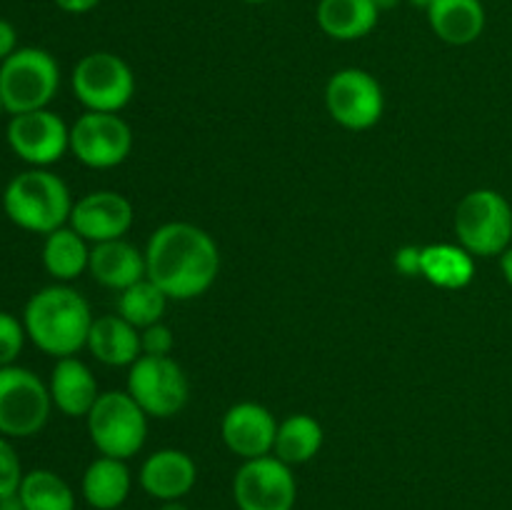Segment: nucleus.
Here are the masks:
<instances>
[{
    "mask_svg": "<svg viewBox=\"0 0 512 510\" xmlns=\"http://www.w3.org/2000/svg\"><path fill=\"white\" fill-rule=\"evenodd\" d=\"M220 273L215 240L193 223H165L145 248V275L170 300H193L208 293Z\"/></svg>",
    "mask_w": 512,
    "mask_h": 510,
    "instance_id": "nucleus-1",
    "label": "nucleus"
},
{
    "mask_svg": "<svg viewBox=\"0 0 512 510\" xmlns=\"http://www.w3.org/2000/svg\"><path fill=\"white\" fill-rule=\"evenodd\" d=\"M90 305L70 285H48L30 295L23 310V325L30 343L45 355L70 358L88 345L93 328Z\"/></svg>",
    "mask_w": 512,
    "mask_h": 510,
    "instance_id": "nucleus-2",
    "label": "nucleus"
},
{
    "mask_svg": "<svg viewBox=\"0 0 512 510\" xmlns=\"http://www.w3.org/2000/svg\"><path fill=\"white\" fill-rule=\"evenodd\" d=\"M3 210L18 228L48 235L68 225L73 198L60 175L50 173L48 168H30L5 185Z\"/></svg>",
    "mask_w": 512,
    "mask_h": 510,
    "instance_id": "nucleus-3",
    "label": "nucleus"
},
{
    "mask_svg": "<svg viewBox=\"0 0 512 510\" xmlns=\"http://www.w3.org/2000/svg\"><path fill=\"white\" fill-rule=\"evenodd\" d=\"M58 85V60L43 48H18L0 63V98L10 115L48 108Z\"/></svg>",
    "mask_w": 512,
    "mask_h": 510,
    "instance_id": "nucleus-4",
    "label": "nucleus"
},
{
    "mask_svg": "<svg viewBox=\"0 0 512 510\" xmlns=\"http://www.w3.org/2000/svg\"><path fill=\"white\" fill-rule=\"evenodd\" d=\"M85 420L93 445L108 458L130 460L143 450L148 438V415L128 390L100 393Z\"/></svg>",
    "mask_w": 512,
    "mask_h": 510,
    "instance_id": "nucleus-5",
    "label": "nucleus"
},
{
    "mask_svg": "<svg viewBox=\"0 0 512 510\" xmlns=\"http://www.w3.org/2000/svg\"><path fill=\"white\" fill-rule=\"evenodd\" d=\"M455 233L470 255H503L512 240V208L493 188L470 190L455 210Z\"/></svg>",
    "mask_w": 512,
    "mask_h": 510,
    "instance_id": "nucleus-6",
    "label": "nucleus"
},
{
    "mask_svg": "<svg viewBox=\"0 0 512 510\" xmlns=\"http://www.w3.org/2000/svg\"><path fill=\"white\" fill-rule=\"evenodd\" d=\"M53 410L50 388L28 368H0V435L30 438L45 428Z\"/></svg>",
    "mask_w": 512,
    "mask_h": 510,
    "instance_id": "nucleus-7",
    "label": "nucleus"
},
{
    "mask_svg": "<svg viewBox=\"0 0 512 510\" xmlns=\"http://www.w3.org/2000/svg\"><path fill=\"white\" fill-rule=\"evenodd\" d=\"M73 93L85 110L120 113L135 95V75L120 55L98 50L78 60L70 75Z\"/></svg>",
    "mask_w": 512,
    "mask_h": 510,
    "instance_id": "nucleus-8",
    "label": "nucleus"
},
{
    "mask_svg": "<svg viewBox=\"0 0 512 510\" xmlns=\"http://www.w3.org/2000/svg\"><path fill=\"white\" fill-rule=\"evenodd\" d=\"M128 393L148 418H173L188 405L190 383L173 358L140 355L128 370Z\"/></svg>",
    "mask_w": 512,
    "mask_h": 510,
    "instance_id": "nucleus-9",
    "label": "nucleus"
},
{
    "mask_svg": "<svg viewBox=\"0 0 512 510\" xmlns=\"http://www.w3.org/2000/svg\"><path fill=\"white\" fill-rule=\"evenodd\" d=\"M238 510H293L298 503V480L293 468L275 455L243 460L233 478Z\"/></svg>",
    "mask_w": 512,
    "mask_h": 510,
    "instance_id": "nucleus-10",
    "label": "nucleus"
},
{
    "mask_svg": "<svg viewBox=\"0 0 512 510\" xmlns=\"http://www.w3.org/2000/svg\"><path fill=\"white\" fill-rule=\"evenodd\" d=\"M330 118L348 130H370L385 110V95L378 80L360 68H343L325 85Z\"/></svg>",
    "mask_w": 512,
    "mask_h": 510,
    "instance_id": "nucleus-11",
    "label": "nucleus"
},
{
    "mask_svg": "<svg viewBox=\"0 0 512 510\" xmlns=\"http://www.w3.org/2000/svg\"><path fill=\"white\" fill-rule=\"evenodd\" d=\"M130 150H133V130L118 113L85 110L70 125V153L88 168H115L128 158Z\"/></svg>",
    "mask_w": 512,
    "mask_h": 510,
    "instance_id": "nucleus-12",
    "label": "nucleus"
},
{
    "mask_svg": "<svg viewBox=\"0 0 512 510\" xmlns=\"http://www.w3.org/2000/svg\"><path fill=\"white\" fill-rule=\"evenodd\" d=\"M8 145L23 163L48 168L70 150V128L48 108L20 113L8 123Z\"/></svg>",
    "mask_w": 512,
    "mask_h": 510,
    "instance_id": "nucleus-13",
    "label": "nucleus"
},
{
    "mask_svg": "<svg viewBox=\"0 0 512 510\" xmlns=\"http://www.w3.org/2000/svg\"><path fill=\"white\" fill-rule=\"evenodd\" d=\"M68 225L93 245L120 240L133 225V205L115 190H95L73 203Z\"/></svg>",
    "mask_w": 512,
    "mask_h": 510,
    "instance_id": "nucleus-14",
    "label": "nucleus"
},
{
    "mask_svg": "<svg viewBox=\"0 0 512 510\" xmlns=\"http://www.w3.org/2000/svg\"><path fill=\"white\" fill-rule=\"evenodd\" d=\"M220 435H223L225 448L233 455H238V458H263V455H273L278 420H275V415L265 405L245 400V403L233 405L223 415Z\"/></svg>",
    "mask_w": 512,
    "mask_h": 510,
    "instance_id": "nucleus-15",
    "label": "nucleus"
},
{
    "mask_svg": "<svg viewBox=\"0 0 512 510\" xmlns=\"http://www.w3.org/2000/svg\"><path fill=\"white\" fill-rule=\"evenodd\" d=\"M138 480L140 488L158 503L183 500L198 483V465L185 450L163 448L145 458Z\"/></svg>",
    "mask_w": 512,
    "mask_h": 510,
    "instance_id": "nucleus-16",
    "label": "nucleus"
},
{
    "mask_svg": "<svg viewBox=\"0 0 512 510\" xmlns=\"http://www.w3.org/2000/svg\"><path fill=\"white\" fill-rule=\"evenodd\" d=\"M48 388L50 398H53V408H58L68 418H88L90 408L100 398L98 380H95L93 370L75 355L58 358L53 373H50Z\"/></svg>",
    "mask_w": 512,
    "mask_h": 510,
    "instance_id": "nucleus-17",
    "label": "nucleus"
},
{
    "mask_svg": "<svg viewBox=\"0 0 512 510\" xmlns=\"http://www.w3.org/2000/svg\"><path fill=\"white\" fill-rule=\"evenodd\" d=\"M88 273L93 275L95 283L120 293V290L130 288L138 280L148 278L145 275V253H140L125 238L108 240V243H95L90 248Z\"/></svg>",
    "mask_w": 512,
    "mask_h": 510,
    "instance_id": "nucleus-18",
    "label": "nucleus"
},
{
    "mask_svg": "<svg viewBox=\"0 0 512 510\" xmlns=\"http://www.w3.org/2000/svg\"><path fill=\"white\" fill-rule=\"evenodd\" d=\"M425 15L433 33L448 45L475 43L488 20L480 0H433Z\"/></svg>",
    "mask_w": 512,
    "mask_h": 510,
    "instance_id": "nucleus-19",
    "label": "nucleus"
},
{
    "mask_svg": "<svg viewBox=\"0 0 512 510\" xmlns=\"http://www.w3.org/2000/svg\"><path fill=\"white\" fill-rule=\"evenodd\" d=\"M85 348L95 355V360H100L103 365H113V368H120V365L130 368L143 355V350H140V330L125 318H120V315H100V318H95Z\"/></svg>",
    "mask_w": 512,
    "mask_h": 510,
    "instance_id": "nucleus-20",
    "label": "nucleus"
},
{
    "mask_svg": "<svg viewBox=\"0 0 512 510\" xmlns=\"http://www.w3.org/2000/svg\"><path fill=\"white\" fill-rule=\"evenodd\" d=\"M133 488V475H130L125 460L100 455L85 468L80 493L85 503L93 510H118L128 500Z\"/></svg>",
    "mask_w": 512,
    "mask_h": 510,
    "instance_id": "nucleus-21",
    "label": "nucleus"
},
{
    "mask_svg": "<svg viewBox=\"0 0 512 510\" xmlns=\"http://www.w3.org/2000/svg\"><path fill=\"white\" fill-rule=\"evenodd\" d=\"M315 18L328 38L358 40L378 25L380 10L373 0H320Z\"/></svg>",
    "mask_w": 512,
    "mask_h": 510,
    "instance_id": "nucleus-22",
    "label": "nucleus"
},
{
    "mask_svg": "<svg viewBox=\"0 0 512 510\" xmlns=\"http://www.w3.org/2000/svg\"><path fill=\"white\" fill-rule=\"evenodd\" d=\"M475 255H470L463 245H425L420 255V275L435 288L460 290L468 288L475 278Z\"/></svg>",
    "mask_w": 512,
    "mask_h": 510,
    "instance_id": "nucleus-23",
    "label": "nucleus"
},
{
    "mask_svg": "<svg viewBox=\"0 0 512 510\" xmlns=\"http://www.w3.org/2000/svg\"><path fill=\"white\" fill-rule=\"evenodd\" d=\"M90 248L83 235L75 233L70 225L45 235L43 243V268L58 283H70L88 270Z\"/></svg>",
    "mask_w": 512,
    "mask_h": 510,
    "instance_id": "nucleus-24",
    "label": "nucleus"
},
{
    "mask_svg": "<svg viewBox=\"0 0 512 510\" xmlns=\"http://www.w3.org/2000/svg\"><path fill=\"white\" fill-rule=\"evenodd\" d=\"M323 438V425L313 415H288L283 423H278L273 455L283 460V463H288L290 468L310 463L320 453V448H323Z\"/></svg>",
    "mask_w": 512,
    "mask_h": 510,
    "instance_id": "nucleus-25",
    "label": "nucleus"
},
{
    "mask_svg": "<svg viewBox=\"0 0 512 510\" xmlns=\"http://www.w3.org/2000/svg\"><path fill=\"white\" fill-rule=\"evenodd\" d=\"M18 495L25 510H75L73 488L53 470H28L23 475Z\"/></svg>",
    "mask_w": 512,
    "mask_h": 510,
    "instance_id": "nucleus-26",
    "label": "nucleus"
},
{
    "mask_svg": "<svg viewBox=\"0 0 512 510\" xmlns=\"http://www.w3.org/2000/svg\"><path fill=\"white\" fill-rule=\"evenodd\" d=\"M168 300V295H165L153 280L143 278L135 285H130V288L120 290L118 315L128 320L130 325H135L138 330H143L148 328V325L160 323Z\"/></svg>",
    "mask_w": 512,
    "mask_h": 510,
    "instance_id": "nucleus-27",
    "label": "nucleus"
},
{
    "mask_svg": "<svg viewBox=\"0 0 512 510\" xmlns=\"http://www.w3.org/2000/svg\"><path fill=\"white\" fill-rule=\"evenodd\" d=\"M28 333H25L23 320L15 318L13 313L0 310V368L15 365L18 355L23 353V345Z\"/></svg>",
    "mask_w": 512,
    "mask_h": 510,
    "instance_id": "nucleus-28",
    "label": "nucleus"
},
{
    "mask_svg": "<svg viewBox=\"0 0 512 510\" xmlns=\"http://www.w3.org/2000/svg\"><path fill=\"white\" fill-rule=\"evenodd\" d=\"M23 475L25 473L18 453L10 445V440L5 435H0V498L18 493L20 483H23Z\"/></svg>",
    "mask_w": 512,
    "mask_h": 510,
    "instance_id": "nucleus-29",
    "label": "nucleus"
},
{
    "mask_svg": "<svg viewBox=\"0 0 512 510\" xmlns=\"http://www.w3.org/2000/svg\"><path fill=\"white\" fill-rule=\"evenodd\" d=\"M175 348L173 330L165 323L148 325V328L140 330V350L143 355H153V358H168Z\"/></svg>",
    "mask_w": 512,
    "mask_h": 510,
    "instance_id": "nucleus-30",
    "label": "nucleus"
},
{
    "mask_svg": "<svg viewBox=\"0 0 512 510\" xmlns=\"http://www.w3.org/2000/svg\"><path fill=\"white\" fill-rule=\"evenodd\" d=\"M420 255H423V248L418 245H405L395 253V268L403 275L413 278V275H420Z\"/></svg>",
    "mask_w": 512,
    "mask_h": 510,
    "instance_id": "nucleus-31",
    "label": "nucleus"
},
{
    "mask_svg": "<svg viewBox=\"0 0 512 510\" xmlns=\"http://www.w3.org/2000/svg\"><path fill=\"white\" fill-rule=\"evenodd\" d=\"M15 50H18V33H15L13 23L0 18V63H3L5 58H10Z\"/></svg>",
    "mask_w": 512,
    "mask_h": 510,
    "instance_id": "nucleus-32",
    "label": "nucleus"
},
{
    "mask_svg": "<svg viewBox=\"0 0 512 510\" xmlns=\"http://www.w3.org/2000/svg\"><path fill=\"white\" fill-rule=\"evenodd\" d=\"M55 5H58L63 13H70V15H83V13H90V10L95 8V5L100 3V0H53Z\"/></svg>",
    "mask_w": 512,
    "mask_h": 510,
    "instance_id": "nucleus-33",
    "label": "nucleus"
},
{
    "mask_svg": "<svg viewBox=\"0 0 512 510\" xmlns=\"http://www.w3.org/2000/svg\"><path fill=\"white\" fill-rule=\"evenodd\" d=\"M500 270H503V278L508 280V285L512 288V245L500 255Z\"/></svg>",
    "mask_w": 512,
    "mask_h": 510,
    "instance_id": "nucleus-34",
    "label": "nucleus"
},
{
    "mask_svg": "<svg viewBox=\"0 0 512 510\" xmlns=\"http://www.w3.org/2000/svg\"><path fill=\"white\" fill-rule=\"evenodd\" d=\"M0 510H25L23 500H20L18 493L13 495H5V498H0Z\"/></svg>",
    "mask_w": 512,
    "mask_h": 510,
    "instance_id": "nucleus-35",
    "label": "nucleus"
},
{
    "mask_svg": "<svg viewBox=\"0 0 512 510\" xmlns=\"http://www.w3.org/2000/svg\"><path fill=\"white\" fill-rule=\"evenodd\" d=\"M375 3V8L380 10V13H385V10H393V8H398L400 5V0H373Z\"/></svg>",
    "mask_w": 512,
    "mask_h": 510,
    "instance_id": "nucleus-36",
    "label": "nucleus"
},
{
    "mask_svg": "<svg viewBox=\"0 0 512 510\" xmlns=\"http://www.w3.org/2000/svg\"><path fill=\"white\" fill-rule=\"evenodd\" d=\"M160 510H188L183 505V500H168V503H160Z\"/></svg>",
    "mask_w": 512,
    "mask_h": 510,
    "instance_id": "nucleus-37",
    "label": "nucleus"
},
{
    "mask_svg": "<svg viewBox=\"0 0 512 510\" xmlns=\"http://www.w3.org/2000/svg\"><path fill=\"white\" fill-rule=\"evenodd\" d=\"M408 3L413 5V8L425 10V13H428V8H430V5H433V0H408Z\"/></svg>",
    "mask_w": 512,
    "mask_h": 510,
    "instance_id": "nucleus-38",
    "label": "nucleus"
},
{
    "mask_svg": "<svg viewBox=\"0 0 512 510\" xmlns=\"http://www.w3.org/2000/svg\"><path fill=\"white\" fill-rule=\"evenodd\" d=\"M243 3H250V5H260V3H268V0H243Z\"/></svg>",
    "mask_w": 512,
    "mask_h": 510,
    "instance_id": "nucleus-39",
    "label": "nucleus"
},
{
    "mask_svg": "<svg viewBox=\"0 0 512 510\" xmlns=\"http://www.w3.org/2000/svg\"><path fill=\"white\" fill-rule=\"evenodd\" d=\"M5 113V105H3V98H0V115Z\"/></svg>",
    "mask_w": 512,
    "mask_h": 510,
    "instance_id": "nucleus-40",
    "label": "nucleus"
}]
</instances>
